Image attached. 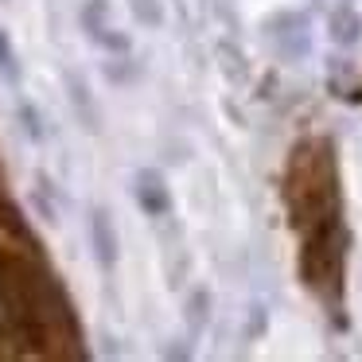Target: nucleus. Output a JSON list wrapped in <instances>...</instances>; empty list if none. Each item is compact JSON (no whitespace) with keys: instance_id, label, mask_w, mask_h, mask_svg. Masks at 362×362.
I'll return each mask as SVG.
<instances>
[{"instance_id":"obj_1","label":"nucleus","mask_w":362,"mask_h":362,"mask_svg":"<svg viewBox=\"0 0 362 362\" xmlns=\"http://www.w3.org/2000/svg\"><path fill=\"white\" fill-rule=\"evenodd\" d=\"M265 40L273 43L276 59L281 63H300V59L312 55V24H308L304 12H273V16L261 24Z\"/></svg>"},{"instance_id":"obj_2","label":"nucleus","mask_w":362,"mask_h":362,"mask_svg":"<svg viewBox=\"0 0 362 362\" xmlns=\"http://www.w3.org/2000/svg\"><path fill=\"white\" fill-rule=\"evenodd\" d=\"M86 230H90V250H94L98 269H102V273H113L117 261H121V238H117V222H113L110 206H90Z\"/></svg>"},{"instance_id":"obj_3","label":"nucleus","mask_w":362,"mask_h":362,"mask_svg":"<svg viewBox=\"0 0 362 362\" xmlns=\"http://www.w3.org/2000/svg\"><path fill=\"white\" fill-rule=\"evenodd\" d=\"M63 90H66V102H71V113L78 117V125L98 136L105 129V117H102V105H98L86 74L82 71H63Z\"/></svg>"},{"instance_id":"obj_4","label":"nucleus","mask_w":362,"mask_h":362,"mask_svg":"<svg viewBox=\"0 0 362 362\" xmlns=\"http://www.w3.org/2000/svg\"><path fill=\"white\" fill-rule=\"evenodd\" d=\"M133 199L144 218H168L172 214V191H168L164 172H156V168H141L133 175Z\"/></svg>"},{"instance_id":"obj_5","label":"nucleus","mask_w":362,"mask_h":362,"mask_svg":"<svg viewBox=\"0 0 362 362\" xmlns=\"http://www.w3.org/2000/svg\"><path fill=\"white\" fill-rule=\"evenodd\" d=\"M327 35L335 47H354V43L362 40V12L354 8L351 0H343V4H335V8L327 12Z\"/></svg>"},{"instance_id":"obj_6","label":"nucleus","mask_w":362,"mask_h":362,"mask_svg":"<svg viewBox=\"0 0 362 362\" xmlns=\"http://www.w3.org/2000/svg\"><path fill=\"white\" fill-rule=\"evenodd\" d=\"M211 288H191V296H187V304H183V323H187V331H191V339H199L206 331V323H211Z\"/></svg>"},{"instance_id":"obj_7","label":"nucleus","mask_w":362,"mask_h":362,"mask_svg":"<svg viewBox=\"0 0 362 362\" xmlns=\"http://www.w3.org/2000/svg\"><path fill=\"white\" fill-rule=\"evenodd\" d=\"M32 211L40 214L43 222H47V226H59V195H55V183L47 180V175H35V187H32Z\"/></svg>"},{"instance_id":"obj_8","label":"nucleus","mask_w":362,"mask_h":362,"mask_svg":"<svg viewBox=\"0 0 362 362\" xmlns=\"http://www.w3.org/2000/svg\"><path fill=\"white\" fill-rule=\"evenodd\" d=\"M16 121H20V129H24V136H28L32 144H43V141L51 136L43 110H40L35 102H28V98H20V102H16Z\"/></svg>"},{"instance_id":"obj_9","label":"nucleus","mask_w":362,"mask_h":362,"mask_svg":"<svg viewBox=\"0 0 362 362\" xmlns=\"http://www.w3.org/2000/svg\"><path fill=\"white\" fill-rule=\"evenodd\" d=\"M102 74L113 82V86H133V82L144 74V63H136L133 51H125V55H110V63L102 66Z\"/></svg>"},{"instance_id":"obj_10","label":"nucleus","mask_w":362,"mask_h":362,"mask_svg":"<svg viewBox=\"0 0 362 362\" xmlns=\"http://www.w3.org/2000/svg\"><path fill=\"white\" fill-rule=\"evenodd\" d=\"M105 24H113V4H110V0H82L78 28L86 32V40H90L94 32H102Z\"/></svg>"},{"instance_id":"obj_11","label":"nucleus","mask_w":362,"mask_h":362,"mask_svg":"<svg viewBox=\"0 0 362 362\" xmlns=\"http://www.w3.org/2000/svg\"><path fill=\"white\" fill-rule=\"evenodd\" d=\"M0 78L8 82V86H20L24 82V63H20V51L12 43V35L0 28Z\"/></svg>"},{"instance_id":"obj_12","label":"nucleus","mask_w":362,"mask_h":362,"mask_svg":"<svg viewBox=\"0 0 362 362\" xmlns=\"http://www.w3.org/2000/svg\"><path fill=\"white\" fill-rule=\"evenodd\" d=\"M90 43L102 47L105 55H125V51H133V35L121 32V28H113V24H105L102 32H94V35H90Z\"/></svg>"},{"instance_id":"obj_13","label":"nucleus","mask_w":362,"mask_h":362,"mask_svg":"<svg viewBox=\"0 0 362 362\" xmlns=\"http://www.w3.org/2000/svg\"><path fill=\"white\" fill-rule=\"evenodd\" d=\"M129 12H133V20L141 28H164L168 12H164V0H129Z\"/></svg>"},{"instance_id":"obj_14","label":"nucleus","mask_w":362,"mask_h":362,"mask_svg":"<svg viewBox=\"0 0 362 362\" xmlns=\"http://www.w3.org/2000/svg\"><path fill=\"white\" fill-rule=\"evenodd\" d=\"M218 59H222V74H226L230 82H245L250 78V66H245V55L234 47L230 40L218 43Z\"/></svg>"},{"instance_id":"obj_15","label":"nucleus","mask_w":362,"mask_h":362,"mask_svg":"<svg viewBox=\"0 0 362 362\" xmlns=\"http://www.w3.org/2000/svg\"><path fill=\"white\" fill-rule=\"evenodd\" d=\"M265 327H269V312H265L261 304H253V308H250V331H245V335H250V339H261V335H265Z\"/></svg>"},{"instance_id":"obj_16","label":"nucleus","mask_w":362,"mask_h":362,"mask_svg":"<svg viewBox=\"0 0 362 362\" xmlns=\"http://www.w3.org/2000/svg\"><path fill=\"white\" fill-rule=\"evenodd\" d=\"M164 358H180V362H187V358H195V346H187V339H172V343L164 346Z\"/></svg>"}]
</instances>
